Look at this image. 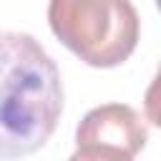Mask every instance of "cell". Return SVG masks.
I'll return each instance as SVG.
<instances>
[{"label": "cell", "instance_id": "1", "mask_svg": "<svg viewBox=\"0 0 161 161\" xmlns=\"http://www.w3.org/2000/svg\"><path fill=\"white\" fill-rule=\"evenodd\" d=\"M63 113L55 60L28 33L0 30V161L35 153Z\"/></svg>", "mask_w": 161, "mask_h": 161}, {"label": "cell", "instance_id": "2", "mask_svg": "<svg viewBox=\"0 0 161 161\" xmlns=\"http://www.w3.org/2000/svg\"><path fill=\"white\" fill-rule=\"evenodd\" d=\"M53 35L93 68H116L131 58L141 20L131 0H50Z\"/></svg>", "mask_w": 161, "mask_h": 161}, {"label": "cell", "instance_id": "3", "mask_svg": "<svg viewBox=\"0 0 161 161\" xmlns=\"http://www.w3.org/2000/svg\"><path fill=\"white\" fill-rule=\"evenodd\" d=\"M148 138V128L141 113L126 103H106L83 116L75 128L78 146L113 148L126 156H136Z\"/></svg>", "mask_w": 161, "mask_h": 161}, {"label": "cell", "instance_id": "4", "mask_svg": "<svg viewBox=\"0 0 161 161\" xmlns=\"http://www.w3.org/2000/svg\"><path fill=\"white\" fill-rule=\"evenodd\" d=\"M68 161H133V156H126L113 148H101V146H78V151Z\"/></svg>", "mask_w": 161, "mask_h": 161}]
</instances>
